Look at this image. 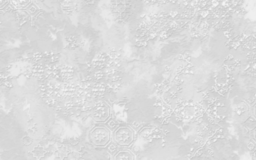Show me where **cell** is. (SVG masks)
Masks as SVG:
<instances>
[{
    "instance_id": "4",
    "label": "cell",
    "mask_w": 256,
    "mask_h": 160,
    "mask_svg": "<svg viewBox=\"0 0 256 160\" xmlns=\"http://www.w3.org/2000/svg\"><path fill=\"white\" fill-rule=\"evenodd\" d=\"M37 6L42 10H50L52 7L54 6L56 4V0H35Z\"/></svg>"
},
{
    "instance_id": "6",
    "label": "cell",
    "mask_w": 256,
    "mask_h": 160,
    "mask_svg": "<svg viewBox=\"0 0 256 160\" xmlns=\"http://www.w3.org/2000/svg\"><path fill=\"white\" fill-rule=\"evenodd\" d=\"M252 139L256 143V128L252 132Z\"/></svg>"
},
{
    "instance_id": "3",
    "label": "cell",
    "mask_w": 256,
    "mask_h": 160,
    "mask_svg": "<svg viewBox=\"0 0 256 160\" xmlns=\"http://www.w3.org/2000/svg\"><path fill=\"white\" fill-rule=\"evenodd\" d=\"M12 5L18 10H25L32 4V0H10Z\"/></svg>"
},
{
    "instance_id": "8",
    "label": "cell",
    "mask_w": 256,
    "mask_h": 160,
    "mask_svg": "<svg viewBox=\"0 0 256 160\" xmlns=\"http://www.w3.org/2000/svg\"><path fill=\"white\" fill-rule=\"evenodd\" d=\"M253 158L256 160V150L254 151V154H253Z\"/></svg>"
},
{
    "instance_id": "7",
    "label": "cell",
    "mask_w": 256,
    "mask_h": 160,
    "mask_svg": "<svg viewBox=\"0 0 256 160\" xmlns=\"http://www.w3.org/2000/svg\"><path fill=\"white\" fill-rule=\"evenodd\" d=\"M252 114H253V116H254V118H256V104H254V107H253Z\"/></svg>"
},
{
    "instance_id": "5",
    "label": "cell",
    "mask_w": 256,
    "mask_h": 160,
    "mask_svg": "<svg viewBox=\"0 0 256 160\" xmlns=\"http://www.w3.org/2000/svg\"><path fill=\"white\" fill-rule=\"evenodd\" d=\"M10 2V0H0V10L4 8Z\"/></svg>"
},
{
    "instance_id": "2",
    "label": "cell",
    "mask_w": 256,
    "mask_h": 160,
    "mask_svg": "<svg viewBox=\"0 0 256 160\" xmlns=\"http://www.w3.org/2000/svg\"><path fill=\"white\" fill-rule=\"evenodd\" d=\"M134 134L132 130L128 127H122L115 132V140L122 146H128L132 142Z\"/></svg>"
},
{
    "instance_id": "1",
    "label": "cell",
    "mask_w": 256,
    "mask_h": 160,
    "mask_svg": "<svg viewBox=\"0 0 256 160\" xmlns=\"http://www.w3.org/2000/svg\"><path fill=\"white\" fill-rule=\"evenodd\" d=\"M110 136L107 128L104 127H98L92 130L91 132V139L96 145L106 146L109 142Z\"/></svg>"
}]
</instances>
